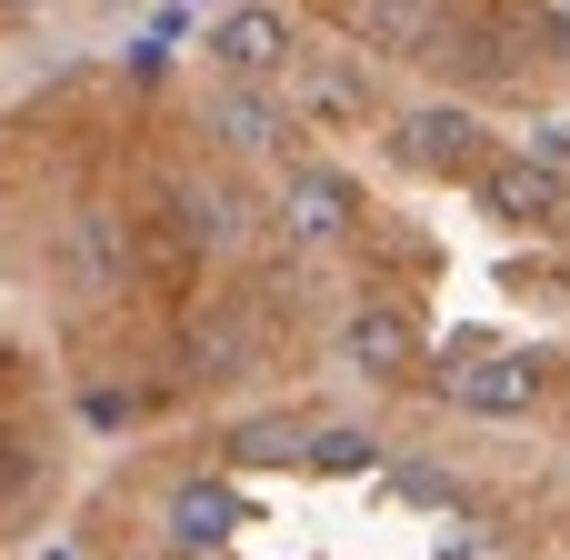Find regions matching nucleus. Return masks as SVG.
<instances>
[{
	"mask_svg": "<svg viewBox=\"0 0 570 560\" xmlns=\"http://www.w3.org/2000/svg\"><path fill=\"white\" fill-rule=\"evenodd\" d=\"M0 301L110 441L341 381L261 140L160 50H70L0 100Z\"/></svg>",
	"mask_w": 570,
	"mask_h": 560,
	"instance_id": "nucleus-1",
	"label": "nucleus"
},
{
	"mask_svg": "<svg viewBox=\"0 0 570 560\" xmlns=\"http://www.w3.org/2000/svg\"><path fill=\"white\" fill-rule=\"evenodd\" d=\"M200 80L291 200L341 381L570 451L561 150L531 140V120L401 90L281 10L230 20Z\"/></svg>",
	"mask_w": 570,
	"mask_h": 560,
	"instance_id": "nucleus-2",
	"label": "nucleus"
},
{
	"mask_svg": "<svg viewBox=\"0 0 570 560\" xmlns=\"http://www.w3.org/2000/svg\"><path fill=\"white\" fill-rule=\"evenodd\" d=\"M80 560H570V451L311 381L90 461Z\"/></svg>",
	"mask_w": 570,
	"mask_h": 560,
	"instance_id": "nucleus-3",
	"label": "nucleus"
},
{
	"mask_svg": "<svg viewBox=\"0 0 570 560\" xmlns=\"http://www.w3.org/2000/svg\"><path fill=\"white\" fill-rule=\"evenodd\" d=\"M281 20L401 90L531 130L570 120V0H281Z\"/></svg>",
	"mask_w": 570,
	"mask_h": 560,
	"instance_id": "nucleus-4",
	"label": "nucleus"
},
{
	"mask_svg": "<svg viewBox=\"0 0 570 560\" xmlns=\"http://www.w3.org/2000/svg\"><path fill=\"white\" fill-rule=\"evenodd\" d=\"M130 0H0V60L10 50H40V40H70V30H100Z\"/></svg>",
	"mask_w": 570,
	"mask_h": 560,
	"instance_id": "nucleus-5",
	"label": "nucleus"
},
{
	"mask_svg": "<svg viewBox=\"0 0 570 560\" xmlns=\"http://www.w3.org/2000/svg\"><path fill=\"white\" fill-rule=\"evenodd\" d=\"M0 560H20V551H0Z\"/></svg>",
	"mask_w": 570,
	"mask_h": 560,
	"instance_id": "nucleus-6",
	"label": "nucleus"
}]
</instances>
